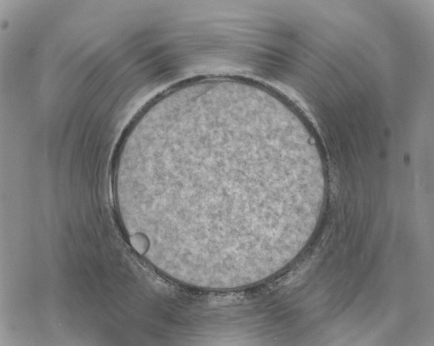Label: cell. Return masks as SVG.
Returning <instances> with one entry per match:
<instances>
[{
  "mask_svg": "<svg viewBox=\"0 0 434 346\" xmlns=\"http://www.w3.org/2000/svg\"><path fill=\"white\" fill-rule=\"evenodd\" d=\"M127 172L146 229L171 264L243 251L255 200L285 195L299 174L274 129L220 111L163 127L129 154Z\"/></svg>",
  "mask_w": 434,
  "mask_h": 346,
  "instance_id": "1",
  "label": "cell"
}]
</instances>
